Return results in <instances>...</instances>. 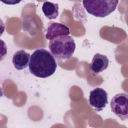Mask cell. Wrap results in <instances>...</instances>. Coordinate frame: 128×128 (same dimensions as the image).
Returning a JSON list of instances; mask_svg holds the SVG:
<instances>
[{
	"label": "cell",
	"instance_id": "obj_1",
	"mask_svg": "<svg viewBox=\"0 0 128 128\" xmlns=\"http://www.w3.org/2000/svg\"><path fill=\"white\" fill-rule=\"evenodd\" d=\"M57 68V64L52 54L44 48L36 50L30 56L29 70L38 78H45L53 75Z\"/></svg>",
	"mask_w": 128,
	"mask_h": 128
},
{
	"label": "cell",
	"instance_id": "obj_2",
	"mask_svg": "<svg viewBox=\"0 0 128 128\" xmlns=\"http://www.w3.org/2000/svg\"><path fill=\"white\" fill-rule=\"evenodd\" d=\"M50 50L58 61L70 60L73 56L76 46L73 38L69 35L60 36L50 40Z\"/></svg>",
	"mask_w": 128,
	"mask_h": 128
},
{
	"label": "cell",
	"instance_id": "obj_3",
	"mask_svg": "<svg viewBox=\"0 0 128 128\" xmlns=\"http://www.w3.org/2000/svg\"><path fill=\"white\" fill-rule=\"evenodd\" d=\"M118 0H83V6L90 14L104 18L111 14L116 8Z\"/></svg>",
	"mask_w": 128,
	"mask_h": 128
},
{
	"label": "cell",
	"instance_id": "obj_4",
	"mask_svg": "<svg viewBox=\"0 0 128 128\" xmlns=\"http://www.w3.org/2000/svg\"><path fill=\"white\" fill-rule=\"evenodd\" d=\"M110 108L112 112L120 119L126 120L128 118V94L120 93L114 96L110 101Z\"/></svg>",
	"mask_w": 128,
	"mask_h": 128
},
{
	"label": "cell",
	"instance_id": "obj_5",
	"mask_svg": "<svg viewBox=\"0 0 128 128\" xmlns=\"http://www.w3.org/2000/svg\"><path fill=\"white\" fill-rule=\"evenodd\" d=\"M89 104L96 112L102 111L108 104V94L102 88H97L90 91Z\"/></svg>",
	"mask_w": 128,
	"mask_h": 128
},
{
	"label": "cell",
	"instance_id": "obj_6",
	"mask_svg": "<svg viewBox=\"0 0 128 128\" xmlns=\"http://www.w3.org/2000/svg\"><path fill=\"white\" fill-rule=\"evenodd\" d=\"M109 60L108 57L100 54H96L89 64V69L92 73L97 74L106 70L108 66Z\"/></svg>",
	"mask_w": 128,
	"mask_h": 128
},
{
	"label": "cell",
	"instance_id": "obj_7",
	"mask_svg": "<svg viewBox=\"0 0 128 128\" xmlns=\"http://www.w3.org/2000/svg\"><path fill=\"white\" fill-rule=\"evenodd\" d=\"M70 34V29L66 26L58 22H52L47 29L46 38L50 40L56 36H68Z\"/></svg>",
	"mask_w": 128,
	"mask_h": 128
},
{
	"label": "cell",
	"instance_id": "obj_8",
	"mask_svg": "<svg viewBox=\"0 0 128 128\" xmlns=\"http://www.w3.org/2000/svg\"><path fill=\"white\" fill-rule=\"evenodd\" d=\"M30 55L24 50L17 51L13 56L12 63L18 70H22L29 66Z\"/></svg>",
	"mask_w": 128,
	"mask_h": 128
},
{
	"label": "cell",
	"instance_id": "obj_9",
	"mask_svg": "<svg viewBox=\"0 0 128 128\" xmlns=\"http://www.w3.org/2000/svg\"><path fill=\"white\" fill-rule=\"evenodd\" d=\"M59 6L58 4L45 2L42 6V11L48 19L56 20L58 16Z\"/></svg>",
	"mask_w": 128,
	"mask_h": 128
},
{
	"label": "cell",
	"instance_id": "obj_10",
	"mask_svg": "<svg viewBox=\"0 0 128 128\" xmlns=\"http://www.w3.org/2000/svg\"><path fill=\"white\" fill-rule=\"evenodd\" d=\"M2 2L6 4H16L19 3L20 1H16V0H4L2 1Z\"/></svg>",
	"mask_w": 128,
	"mask_h": 128
}]
</instances>
